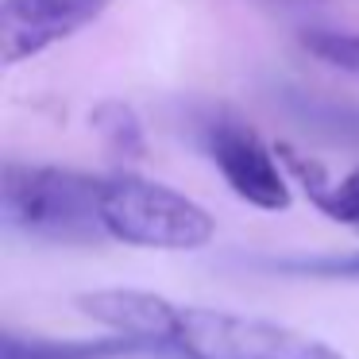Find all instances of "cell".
Wrapping results in <instances>:
<instances>
[{"label": "cell", "instance_id": "5b68a950", "mask_svg": "<svg viewBox=\"0 0 359 359\" xmlns=\"http://www.w3.org/2000/svg\"><path fill=\"white\" fill-rule=\"evenodd\" d=\"M112 0H0V58L27 62L101 20Z\"/></svg>", "mask_w": 359, "mask_h": 359}, {"label": "cell", "instance_id": "ba28073f", "mask_svg": "<svg viewBox=\"0 0 359 359\" xmlns=\"http://www.w3.org/2000/svg\"><path fill=\"white\" fill-rule=\"evenodd\" d=\"M89 124H93L97 140L109 155L135 163V158L147 155V132H143V120L132 104L124 101H101L89 112Z\"/></svg>", "mask_w": 359, "mask_h": 359}, {"label": "cell", "instance_id": "9c48e42d", "mask_svg": "<svg viewBox=\"0 0 359 359\" xmlns=\"http://www.w3.org/2000/svg\"><path fill=\"white\" fill-rule=\"evenodd\" d=\"M248 266L266 274H290V278L359 282V251H348V255H271V259H248Z\"/></svg>", "mask_w": 359, "mask_h": 359}, {"label": "cell", "instance_id": "6da1fadb", "mask_svg": "<svg viewBox=\"0 0 359 359\" xmlns=\"http://www.w3.org/2000/svg\"><path fill=\"white\" fill-rule=\"evenodd\" d=\"M74 305L93 325L174 359H348L332 344L278 320L186 305L151 290H89Z\"/></svg>", "mask_w": 359, "mask_h": 359}, {"label": "cell", "instance_id": "8992f818", "mask_svg": "<svg viewBox=\"0 0 359 359\" xmlns=\"http://www.w3.org/2000/svg\"><path fill=\"white\" fill-rule=\"evenodd\" d=\"M278 155H282L286 174L305 189L309 205H317L328 220H336V224L359 232V166L348 170V174H332V170H325L320 163H313V158L282 147V143H278Z\"/></svg>", "mask_w": 359, "mask_h": 359}, {"label": "cell", "instance_id": "7a4b0ae2", "mask_svg": "<svg viewBox=\"0 0 359 359\" xmlns=\"http://www.w3.org/2000/svg\"><path fill=\"white\" fill-rule=\"evenodd\" d=\"M97 236L101 243L158 251H197L212 243L217 220L205 205L132 170L97 174Z\"/></svg>", "mask_w": 359, "mask_h": 359}, {"label": "cell", "instance_id": "277c9868", "mask_svg": "<svg viewBox=\"0 0 359 359\" xmlns=\"http://www.w3.org/2000/svg\"><path fill=\"white\" fill-rule=\"evenodd\" d=\"M201 143L209 163L220 170L224 186L240 201H248L251 209H263V212L290 209L294 194H290V174L282 166V155L255 128H248L232 112H217V116L205 120Z\"/></svg>", "mask_w": 359, "mask_h": 359}, {"label": "cell", "instance_id": "52a82bcc", "mask_svg": "<svg viewBox=\"0 0 359 359\" xmlns=\"http://www.w3.org/2000/svg\"><path fill=\"white\" fill-rule=\"evenodd\" d=\"M143 355L132 336H97V340H58V336H16L4 332V359H124Z\"/></svg>", "mask_w": 359, "mask_h": 359}, {"label": "cell", "instance_id": "3957f363", "mask_svg": "<svg viewBox=\"0 0 359 359\" xmlns=\"http://www.w3.org/2000/svg\"><path fill=\"white\" fill-rule=\"evenodd\" d=\"M4 224L32 240L101 243L97 236V174L50 163L8 158L0 178Z\"/></svg>", "mask_w": 359, "mask_h": 359}, {"label": "cell", "instance_id": "30bf717a", "mask_svg": "<svg viewBox=\"0 0 359 359\" xmlns=\"http://www.w3.org/2000/svg\"><path fill=\"white\" fill-rule=\"evenodd\" d=\"M302 43L320 62L336 66L344 74H359V32H328V27H317V32H305Z\"/></svg>", "mask_w": 359, "mask_h": 359}]
</instances>
